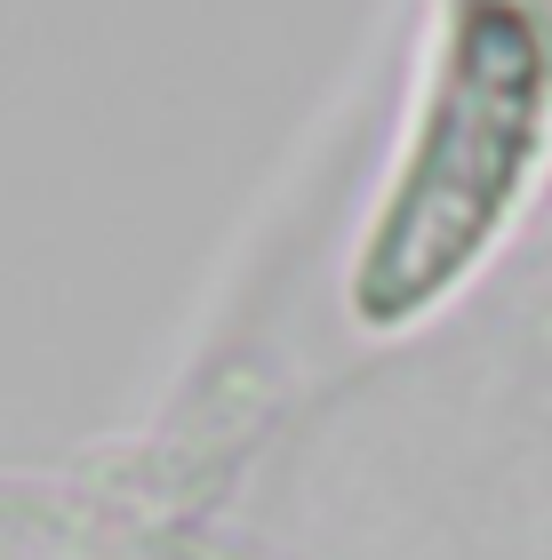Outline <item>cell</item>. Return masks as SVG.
<instances>
[{"mask_svg": "<svg viewBox=\"0 0 552 560\" xmlns=\"http://www.w3.org/2000/svg\"><path fill=\"white\" fill-rule=\"evenodd\" d=\"M537 81H544V65H537V40L520 16L481 9L457 24L433 129H424L409 185L392 192L385 233L368 248L361 304L376 320L424 304L489 241V224L513 200L520 168H529V144H537V96H544Z\"/></svg>", "mask_w": 552, "mask_h": 560, "instance_id": "1", "label": "cell"}]
</instances>
